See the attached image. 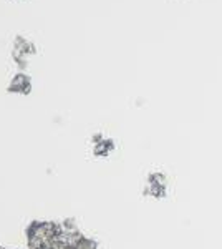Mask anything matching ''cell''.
Segmentation results:
<instances>
[{
	"instance_id": "1",
	"label": "cell",
	"mask_w": 222,
	"mask_h": 249,
	"mask_svg": "<svg viewBox=\"0 0 222 249\" xmlns=\"http://www.w3.org/2000/svg\"><path fill=\"white\" fill-rule=\"evenodd\" d=\"M73 249H98V246H96V243H93L91 239L80 236V238L76 239V243L73 244Z\"/></svg>"
},
{
	"instance_id": "2",
	"label": "cell",
	"mask_w": 222,
	"mask_h": 249,
	"mask_svg": "<svg viewBox=\"0 0 222 249\" xmlns=\"http://www.w3.org/2000/svg\"><path fill=\"white\" fill-rule=\"evenodd\" d=\"M0 249H3V248H0Z\"/></svg>"
}]
</instances>
